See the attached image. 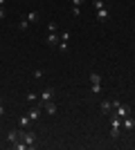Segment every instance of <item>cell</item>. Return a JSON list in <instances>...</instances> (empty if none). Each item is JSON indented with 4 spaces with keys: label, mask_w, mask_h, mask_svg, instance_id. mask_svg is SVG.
I'll return each mask as SVG.
<instances>
[{
    "label": "cell",
    "mask_w": 135,
    "mask_h": 150,
    "mask_svg": "<svg viewBox=\"0 0 135 150\" xmlns=\"http://www.w3.org/2000/svg\"><path fill=\"white\" fill-rule=\"evenodd\" d=\"M20 141H25L27 148H36V134L29 132L27 128H23V139H20Z\"/></svg>",
    "instance_id": "6da1fadb"
},
{
    "label": "cell",
    "mask_w": 135,
    "mask_h": 150,
    "mask_svg": "<svg viewBox=\"0 0 135 150\" xmlns=\"http://www.w3.org/2000/svg\"><path fill=\"white\" fill-rule=\"evenodd\" d=\"M113 114H117L119 119H124V117H129V114H131V108H129V105H124V103H119V105L113 110Z\"/></svg>",
    "instance_id": "7a4b0ae2"
},
{
    "label": "cell",
    "mask_w": 135,
    "mask_h": 150,
    "mask_svg": "<svg viewBox=\"0 0 135 150\" xmlns=\"http://www.w3.org/2000/svg\"><path fill=\"white\" fill-rule=\"evenodd\" d=\"M7 139H9V144L20 141V139H23V128H20V130H9L7 132Z\"/></svg>",
    "instance_id": "3957f363"
},
{
    "label": "cell",
    "mask_w": 135,
    "mask_h": 150,
    "mask_svg": "<svg viewBox=\"0 0 135 150\" xmlns=\"http://www.w3.org/2000/svg\"><path fill=\"white\" fill-rule=\"evenodd\" d=\"M41 108H43V112H45V114H50V117H54V114H56V110H59L54 101H47V103H43Z\"/></svg>",
    "instance_id": "277c9868"
},
{
    "label": "cell",
    "mask_w": 135,
    "mask_h": 150,
    "mask_svg": "<svg viewBox=\"0 0 135 150\" xmlns=\"http://www.w3.org/2000/svg\"><path fill=\"white\" fill-rule=\"evenodd\" d=\"M27 117H29V119H32V121H39L41 117H43V108H41V105L32 108V110H29V112H27Z\"/></svg>",
    "instance_id": "5b68a950"
},
{
    "label": "cell",
    "mask_w": 135,
    "mask_h": 150,
    "mask_svg": "<svg viewBox=\"0 0 135 150\" xmlns=\"http://www.w3.org/2000/svg\"><path fill=\"white\" fill-rule=\"evenodd\" d=\"M45 43H47V45H56V43H61V36H59L56 31H47V36H45Z\"/></svg>",
    "instance_id": "8992f818"
},
{
    "label": "cell",
    "mask_w": 135,
    "mask_h": 150,
    "mask_svg": "<svg viewBox=\"0 0 135 150\" xmlns=\"http://www.w3.org/2000/svg\"><path fill=\"white\" fill-rule=\"evenodd\" d=\"M54 99V90L52 88H47V90H43V92H41V105H43V103H47V101H52Z\"/></svg>",
    "instance_id": "52a82bcc"
},
{
    "label": "cell",
    "mask_w": 135,
    "mask_h": 150,
    "mask_svg": "<svg viewBox=\"0 0 135 150\" xmlns=\"http://www.w3.org/2000/svg\"><path fill=\"white\" fill-rule=\"evenodd\" d=\"M99 110H101L104 117H110V114H113V103H110V101H104L101 105H99Z\"/></svg>",
    "instance_id": "ba28073f"
},
{
    "label": "cell",
    "mask_w": 135,
    "mask_h": 150,
    "mask_svg": "<svg viewBox=\"0 0 135 150\" xmlns=\"http://www.w3.org/2000/svg\"><path fill=\"white\" fill-rule=\"evenodd\" d=\"M122 128H124V130H133V128H135V119L131 117V114H129V117H124V121H122Z\"/></svg>",
    "instance_id": "9c48e42d"
},
{
    "label": "cell",
    "mask_w": 135,
    "mask_h": 150,
    "mask_svg": "<svg viewBox=\"0 0 135 150\" xmlns=\"http://www.w3.org/2000/svg\"><path fill=\"white\" fill-rule=\"evenodd\" d=\"M108 18H110V16H108V9H106V7L97 11V20H99V23H106V20H108Z\"/></svg>",
    "instance_id": "30bf717a"
},
{
    "label": "cell",
    "mask_w": 135,
    "mask_h": 150,
    "mask_svg": "<svg viewBox=\"0 0 135 150\" xmlns=\"http://www.w3.org/2000/svg\"><path fill=\"white\" fill-rule=\"evenodd\" d=\"M27 27H29V20H27L25 16H20V20H18V29H20V31H27Z\"/></svg>",
    "instance_id": "8fae6325"
},
{
    "label": "cell",
    "mask_w": 135,
    "mask_h": 150,
    "mask_svg": "<svg viewBox=\"0 0 135 150\" xmlns=\"http://www.w3.org/2000/svg\"><path fill=\"white\" fill-rule=\"evenodd\" d=\"M39 16H41L39 11H29V13H25V18L29 20V23H39Z\"/></svg>",
    "instance_id": "7c38bea8"
},
{
    "label": "cell",
    "mask_w": 135,
    "mask_h": 150,
    "mask_svg": "<svg viewBox=\"0 0 135 150\" xmlns=\"http://www.w3.org/2000/svg\"><path fill=\"white\" fill-rule=\"evenodd\" d=\"M29 123H32V119H29L27 114H25V117H20V121H18V125H20V128H27Z\"/></svg>",
    "instance_id": "4fadbf2b"
},
{
    "label": "cell",
    "mask_w": 135,
    "mask_h": 150,
    "mask_svg": "<svg viewBox=\"0 0 135 150\" xmlns=\"http://www.w3.org/2000/svg\"><path fill=\"white\" fill-rule=\"evenodd\" d=\"M90 83H101V76L97 72H90Z\"/></svg>",
    "instance_id": "5bb4252c"
},
{
    "label": "cell",
    "mask_w": 135,
    "mask_h": 150,
    "mask_svg": "<svg viewBox=\"0 0 135 150\" xmlns=\"http://www.w3.org/2000/svg\"><path fill=\"white\" fill-rule=\"evenodd\" d=\"M90 85H92V90H90L92 94H99V92H101V83H90Z\"/></svg>",
    "instance_id": "9a60e30c"
},
{
    "label": "cell",
    "mask_w": 135,
    "mask_h": 150,
    "mask_svg": "<svg viewBox=\"0 0 135 150\" xmlns=\"http://www.w3.org/2000/svg\"><path fill=\"white\" fill-rule=\"evenodd\" d=\"M119 137V128H110V139H117Z\"/></svg>",
    "instance_id": "2e32d148"
},
{
    "label": "cell",
    "mask_w": 135,
    "mask_h": 150,
    "mask_svg": "<svg viewBox=\"0 0 135 150\" xmlns=\"http://www.w3.org/2000/svg\"><path fill=\"white\" fill-rule=\"evenodd\" d=\"M59 36H61V40H65V43H68V40H70V31H61Z\"/></svg>",
    "instance_id": "e0dca14e"
},
{
    "label": "cell",
    "mask_w": 135,
    "mask_h": 150,
    "mask_svg": "<svg viewBox=\"0 0 135 150\" xmlns=\"http://www.w3.org/2000/svg\"><path fill=\"white\" fill-rule=\"evenodd\" d=\"M92 5H95L97 11H99V9H104V2H101V0H92Z\"/></svg>",
    "instance_id": "ac0fdd59"
},
{
    "label": "cell",
    "mask_w": 135,
    "mask_h": 150,
    "mask_svg": "<svg viewBox=\"0 0 135 150\" xmlns=\"http://www.w3.org/2000/svg\"><path fill=\"white\" fill-rule=\"evenodd\" d=\"M59 52H68V43H65V40L59 43Z\"/></svg>",
    "instance_id": "d6986e66"
},
{
    "label": "cell",
    "mask_w": 135,
    "mask_h": 150,
    "mask_svg": "<svg viewBox=\"0 0 135 150\" xmlns=\"http://www.w3.org/2000/svg\"><path fill=\"white\" fill-rule=\"evenodd\" d=\"M34 79H36V81H41V79H43V69H36V72H34Z\"/></svg>",
    "instance_id": "ffe728a7"
},
{
    "label": "cell",
    "mask_w": 135,
    "mask_h": 150,
    "mask_svg": "<svg viewBox=\"0 0 135 150\" xmlns=\"http://www.w3.org/2000/svg\"><path fill=\"white\" fill-rule=\"evenodd\" d=\"M36 99H39V96H36V94H34V92H29V94H27V101H29V103H34V101H36Z\"/></svg>",
    "instance_id": "44dd1931"
},
{
    "label": "cell",
    "mask_w": 135,
    "mask_h": 150,
    "mask_svg": "<svg viewBox=\"0 0 135 150\" xmlns=\"http://www.w3.org/2000/svg\"><path fill=\"white\" fill-rule=\"evenodd\" d=\"M5 117V108H2V96H0V119Z\"/></svg>",
    "instance_id": "7402d4cb"
},
{
    "label": "cell",
    "mask_w": 135,
    "mask_h": 150,
    "mask_svg": "<svg viewBox=\"0 0 135 150\" xmlns=\"http://www.w3.org/2000/svg\"><path fill=\"white\" fill-rule=\"evenodd\" d=\"M81 2H84V0H72V5H74V7H79Z\"/></svg>",
    "instance_id": "603a6c76"
},
{
    "label": "cell",
    "mask_w": 135,
    "mask_h": 150,
    "mask_svg": "<svg viewBox=\"0 0 135 150\" xmlns=\"http://www.w3.org/2000/svg\"><path fill=\"white\" fill-rule=\"evenodd\" d=\"M0 18H5V9L2 7H0Z\"/></svg>",
    "instance_id": "cb8c5ba5"
},
{
    "label": "cell",
    "mask_w": 135,
    "mask_h": 150,
    "mask_svg": "<svg viewBox=\"0 0 135 150\" xmlns=\"http://www.w3.org/2000/svg\"><path fill=\"white\" fill-rule=\"evenodd\" d=\"M5 2H7V0H0V7H2V5H5Z\"/></svg>",
    "instance_id": "d4e9b609"
},
{
    "label": "cell",
    "mask_w": 135,
    "mask_h": 150,
    "mask_svg": "<svg viewBox=\"0 0 135 150\" xmlns=\"http://www.w3.org/2000/svg\"><path fill=\"white\" fill-rule=\"evenodd\" d=\"M133 105H135V103H133Z\"/></svg>",
    "instance_id": "484cf974"
}]
</instances>
